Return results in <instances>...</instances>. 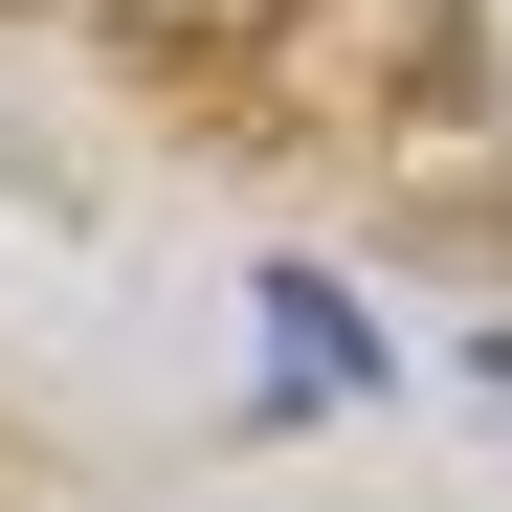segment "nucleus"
<instances>
[{
    "instance_id": "nucleus-1",
    "label": "nucleus",
    "mask_w": 512,
    "mask_h": 512,
    "mask_svg": "<svg viewBox=\"0 0 512 512\" xmlns=\"http://www.w3.org/2000/svg\"><path fill=\"white\" fill-rule=\"evenodd\" d=\"M268 357H290V379H268L290 423H312V401H379V379H401V357H379V312L334 290V268H268Z\"/></svg>"
},
{
    "instance_id": "nucleus-2",
    "label": "nucleus",
    "mask_w": 512,
    "mask_h": 512,
    "mask_svg": "<svg viewBox=\"0 0 512 512\" xmlns=\"http://www.w3.org/2000/svg\"><path fill=\"white\" fill-rule=\"evenodd\" d=\"M468 379H490V401H512V334H490V357H468Z\"/></svg>"
}]
</instances>
